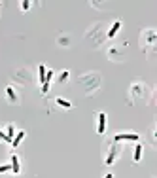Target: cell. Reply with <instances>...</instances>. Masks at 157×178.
Returning <instances> with one entry per match:
<instances>
[{"instance_id":"6da1fadb","label":"cell","mask_w":157,"mask_h":178,"mask_svg":"<svg viewBox=\"0 0 157 178\" xmlns=\"http://www.w3.org/2000/svg\"><path fill=\"white\" fill-rule=\"evenodd\" d=\"M119 152H121V148H119V144H114L112 146V150H110V153L106 155V165H112L116 159H117V155H119Z\"/></svg>"},{"instance_id":"7a4b0ae2","label":"cell","mask_w":157,"mask_h":178,"mask_svg":"<svg viewBox=\"0 0 157 178\" xmlns=\"http://www.w3.org/2000/svg\"><path fill=\"white\" fill-rule=\"evenodd\" d=\"M119 140H134V142H136L138 135H136V133H121V135L116 137V142H119Z\"/></svg>"},{"instance_id":"3957f363","label":"cell","mask_w":157,"mask_h":178,"mask_svg":"<svg viewBox=\"0 0 157 178\" xmlns=\"http://www.w3.org/2000/svg\"><path fill=\"white\" fill-rule=\"evenodd\" d=\"M104 129H106V114L100 112V114H98V127H97V133H100V135H102Z\"/></svg>"},{"instance_id":"277c9868","label":"cell","mask_w":157,"mask_h":178,"mask_svg":"<svg viewBox=\"0 0 157 178\" xmlns=\"http://www.w3.org/2000/svg\"><path fill=\"white\" fill-rule=\"evenodd\" d=\"M23 138H25V131H19V133H15V137H13V140H12V146H13V148H17Z\"/></svg>"},{"instance_id":"5b68a950","label":"cell","mask_w":157,"mask_h":178,"mask_svg":"<svg viewBox=\"0 0 157 178\" xmlns=\"http://www.w3.org/2000/svg\"><path fill=\"white\" fill-rule=\"evenodd\" d=\"M121 29V21H116L114 25H112V29L108 30V38H114L116 34H117V30Z\"/></svg>"},{"instance_id":"8992f818","label":"cell","mask_w":157,"mask_h":178,"mask_svg":"<svg viewBox=\"0 0 157 178\" xmlns=\"http://www.w3.org/2000/svg\"><path fill=\"white\" fill-rule=\"evenodd\" d=\"M6 95H8V99H10V103H17L19 99H17V95H15V91H13V87H6Z\"/></svg>"},{"instance_id":"52a82bcc","label":"cell","mask_w":157,"mask_h":178,"mask_svg":"<svg viewBox=\"0 0 157 178\" xmlns=\"http://www.w3.org/2000/svg\"><path fill=\"white\" fill-rule=\"evenodd\" d=\"M6 137H8V140H6V142H12V140H13V137H15V127H13L12 123H10V125H8V129H6Z\"/></svg>"},{"instance_id":"ba28073f","label":"cell","mask_w":157,"mask_h":178,"mask_svg":"<svg viewBox=\"0 0 157 178\" xmlns=\"http://www.w3.org/2000/svg\"><path fill=\"white\" fill-rule=\"evenodd\" d=\"M12 171L15 172V174H19V171H21V167H19V159H17V155H12Z\"/></svg>"},{"instance_id":"9c48e42d","label":"cell","mask_w":157,"mask_h":178,"mask_svg":"<svg viewBox=\"0 0 157 178\" xmlns=\"http://www.w3.org/2000/svg\"><path fill=\"white\" fill-rule=\"evenodd\" d=\"M46 72H48V70H46V66L40 64V66H38V78H40V82H42V83L46 82Z\"/></svg>"},{"instance_id":"30bf717a","label":"cell","mask_w":157,"mask_h":178,"mask_svg":"<svg viewBox=\"0 0 157 178\" xmlns=\"http://www.w3.org/2000/svg\"><path fill=\"white\" fill-rule=\"evenodd\" d=\"M140 157H142V144H136L134 146V161H140Z\"/></svg>"},{"instance_id":"8fae6325","label":"cell","mask_w":157,"mask_h":178,"mask_svg":"<svg viewBox=\"0 0 157 178\" xmlns=\"http://www.w3.org/2000/svg\"><path fill=\"white\" fill-rule=\"evenodd\" d=\"M55 103H57V104H59L61 108H66V110H68V108H72V104H70L68 101H64V99H61V97H59V99H57V101H55Z\"/></svg>"},{"instance_id":"7c38bea8","label":"cell","mask_w":157,"mask_h":178,"mask_svg":"<svg viewBox=\"0 0 157 178\" xmlns=\"http://www.w3.org/2000/svg\"><path fill=\"white\" fill-rule=\"evenodd\" d=\"M6 171H12V165H0V172H6Z\"/></svg>"},{"instance_id":"4fadbf2b","label":"cell","mask_w":157,"mask_h":178,"mask_svg":"<svg viewBox=\"0 0 157 178\" xmlns=\"http://www.w3.org/2000/svg\"><path fill=\"white\" fill-rule=\"evenodd\" d=\"M21 8H23L25 12H27V10L30 8V2H29V0H23V4H21Z\"/></svg>"},{"instance_id":"5bb4252c","label":"cell","mask_w":157,"mask_h":178,"mask_svg":"<svg viewBox=\"0 0 157 178\" xmlns=\"http://www.w3.org/2000/svg\"><path fill=\"white\" fill-rule=\"evenodd\" d=\"M59 80H61V82H64V80H68V72H63V74H61V78H59Z\"/></svg>"},{"instance_id":"9a60e30c","label":"cell","mask_w":157,"mask_h":178,"mask_svg":"<svg viewBox=\"0 0 157 178\" xmlns=\"http://www.w3.org/2000/svg\"><path fill=\"white\" fill-rule=\"evenodd\" d=\"M0 138H2V140H8V137H6V133H4V131H0Z\"/></svg>"},{"instance_id":"2e32d148","label":"cell","mask_w":157,"mask_h":178,"mask_svg":"<svg viewBox=\"0 0 157 178\" xmlns=\"http://www.w3.org/2000/svg\"><path fill=\"white\" fill-rule=\"evenodd\" d=\"M104 178H114V176H112V174H106V176H104Z\"/></svg>"}]
</instances>
